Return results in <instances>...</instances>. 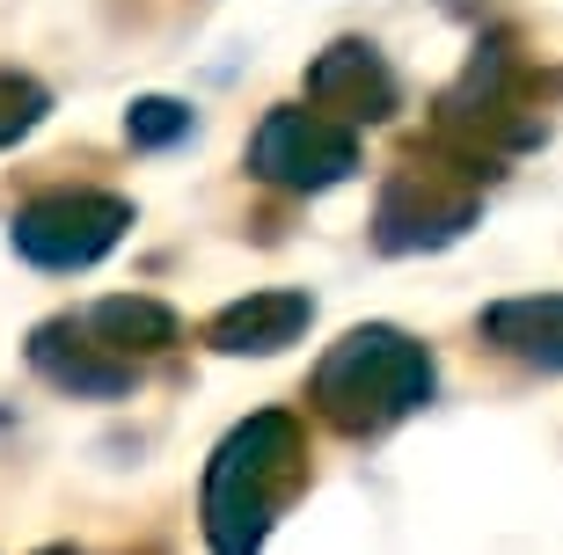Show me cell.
I'll return each instance as SVG.
<instances>
[{
	"label": "cell",
	"mask_w": 563,
	"mask_h": 555,
	"mask_svg": "<svg viewBox=\"0 0 563 555\" xmlns=\"http://www.w3.org/2000/svg\"><path fill=\"white\" fill-rule=\"evenodd\" d=\"M308 482V439L292 410H256L212 446L206 468V541L212 555H256Z\"/></svg>",
	"instance_id": "cell-1"
},
{
	"label": "cell",
	"mask_w": 563,
	"mask_h": 555,
	"mask_svg": "<svg viewBox=\"0 0 563 555\" xmlns=\"http://www.w3.org/2000/svg\"><path fill=\"white\" fill-rule=\"evenodd\" d=\"M314 417L344 439H380L388 424H402L410 410L432 402V358H424L418 336L388 330V322H366V330H344L330 344V358L314 366Z\"/></svg>",
	"instance_id": "cell-2"
},
{
	"label": "cell",
	"mask_w": 563,
	"mask_h": 555,
	"mask_svg": "<svg viewBox=\"0 0 563 555\" xmlns=\"http://www.w3.org/2000/svg\"><path fill=\"white\" fill-rule=\"evenodd\" d=\"M132 206L110 190H52L37 206L15 212V248L37 270H88L125 242Z\"/></svg>",
	"instance_id": "cell-3"
},
{
	"label": "cell",
	"mask_w": 563,
	"mask_h": 555,
	"mask_svg": "<svg viewBox=\"0 0 563 555\" xmlns=\"http://www.w3.org/2000/svg\"><path fill=\"white\" fill-rule=\"evenodd\" d=\"M250 168L278 190H330L358 168V140L330 110H272L250 140Z\"/></svg>",
	"instance_id": "cell-4"
},
{
	"label": "cell",
	"mask_w": 563,
	"mask_h": 555,
	"mask_svg": "<svg viewBox=\"0 0 563 555\" xmlns=\"http://www.w3.org/2000/svg\"><path fill=\"white\" fill-rule=\"evenodd\" d=\"M476 220V190L454 184L446 168H418L402 162L396 184L380 190V220H374V242L388 256H410V248H446L468 234Z\"/></svg>",
	"instance_id": "cell-5"
},
{
	"label": "cell",
	"mask_w": 563,
	"mask_h": 555,
	"mask_svg": "<svg viewBox=\"0 0 563 555\" xmlns=\"http://www.w3.org/2000/svg\"><path fill=\"white\" fill-rule=\"evenodd\" d=\"M30 366H37L59 395H81V402L132 395V358L110 351L88 322H37V330H30Z\"/></svg>",
	"instance_id": "cell-6"
},
{
	"label": "cell",
	"mask_w": 563,
	"mask_h": 555,
	"mask_svg": "<svg viewBox=\"0 0 563 555\" xmlns=\"http://www.w3.org/2000/svg\"><path fill=\"white\" fill-rule=\"evenodd\" d=\"M308 96L322 110H336L344 124H380L396 110V74H388V59H380L374 44L344 37L308 66Z\"/></svg>",
	"instance_id": "cell-7"
},
{
	"label": "cell",
	"mask_w": 563,
	"mask_h": 555,
	"mask_svg": "<svg viewBox=\"0 0 563 555\" xmlns=\"http://www.w3.org/2000/svg\"><path fill=\"white\" fill-rule=\"evenodd\" d=\"M314 322V300L308 292H250L234 308L212 314V351H234V358H272V351L300 344V330Z\"/></svg>",
	"instance_id": "cell-8"
},
{
	"label": "cell",
	"mask_w": 563,
	"mask_h": 555,
	"mask_svg": "<svg viewBox=\"0 0 563 555\" xmlns=\"http://www.w3.org/2000/svg\"><path fill=\"white\" fill-rule=\"evenodd\" d=\"M483 336L512 358H527V366L563 373V292H527V300L483 308Z\"/></svg>",
	"instance_id": "cell-9"
},
{
	"label": "cell",
	"mask_w": 563,
	"mask_h": 555,
	"mask_svg": "<svg viewBox=\"0 0 563 555\" xmlns=\"http://www.w3.org/2000/svg\"><path fill=\"white\" fill-rule=\"evenodd\" d=\"M88 330L103 336L110 351H168L176 344V314L162 300H146V292H125V300H103V308L88 314Z\"/></svg>",
	"instance_id": "cell-10"
},
{
	"label": "cell",
	"mask_w": 563,
	"mask_h": 555,
	"mask_svg": "<svg viewBox=\"0 0 563 555\" xmlns=\"http://www.w3.org/2000/svg\"><path fill=\"white\" fill-rule=\"evenodd\" d=\"M44 110H52V96H44L30 74H0V146H15L22 132H37Z\"/></svg>",
	"instance_id": "cell-11"
},
{
	"label": "cell",
	"mask_w": 563,
	"mask_h": 555,
	"mask_svg": "<svg viewBox=\"0 0 563 555\" xmlns=\"http://www.w3.org/2000/svg\"><path fill=\"white\" fill-rule=\"evenodd\" d=\"M184 132H190V110L168 103V96H146V103L125 110V140L132 146H168V140H184Z\"/></svg>",
	"instance_id": "cell-12"
},
{
	"label": "cell",
	"mask_w": 563,
	"mask_h": 555,
	"mask_svg": "<svg viewBox=\"0 0 563 555\" xmlns=\"http://www.w3.org/2000/svg\"><path fill=\"white\" fill-rule=\"evenodd\" d=\"M37 555H81V548H37Z\"/></svg>",
	"instance_id": "cell-13"
}]
</instances>
